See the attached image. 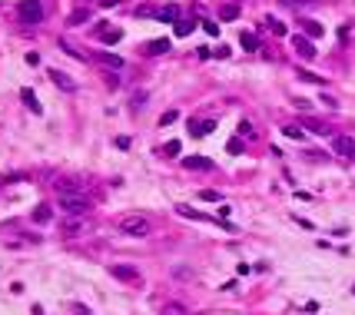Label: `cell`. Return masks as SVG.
I'll return each mask as SVG.
<instances>
[{"instance_id": "6da1fadb", "label": "cell", "mask_w": 355, "mask_h": 315, "mask_svg": "<svg viewBox=\"0 0 355 315\" xmlns=\"http://www.w3.org/2000/svg\"><path fill=\"white\" fill-rule=\"evenodd\" d=\"M56 203L64 213H73V216H87L90 213V199L80 193L77 186L73 189H56Z\"/></svg>"}, {"instance_id": "7a4b0ae2", "label": "cell", "mask_w": 355, "mask_h": 315, "mask_svg": "<svg viewBox=\"0 0 355 315\" xmlns=\"http://www.w3.org/2000/svg\"><path fill=\"white\" fill-rule=\"evenodd\" d=\"M17 17H20L24 24H40V20H43V4H40V0H20V4H17Z\"/></svg>"}, {"instance_id": "3957f363", "label": "cell", "mask_w": 355, "mask_h": 315, "mask_svg": "<svg viewBox=\"0 0 355 315\" xmlns=\"http://www.w3.org/2000/svg\"><path fill=\"white\" fill-rule=\"evenodd\" d=\"M120 229H123L127 236H146V232H150V219H146V216H123V219H120Z\"/></svg>"}, {"instance_id": "277c9868", "label": "cell", "mask_w": 355, "mask_h": 315, "mask_svg": "<svg viewBox=\"0 0 355 315\" xmlns=\"http://www.w3.org/2000/svg\"><path fill=\"white\" fill-rule=\"evenodd\" d=\"M332 150L339 153V156L355 159V140H352V136H345V133H339L335 140H332Z\"/></svg>"}, {"instance_id": "5b68a950", "label": "cell", "mask_w": 355, "mask_h": 315, "mask_svg": "<svg viewBox=\"0 0 355 315\" xmlns=\"http://www.w3.org/2000/svg\"><path fill=\"white\" fill-rule=\"evenodd\" d=\"M110 276L120 282H140V269L136 266H110Z\"/></svg>"}, {"instance_id": "8992f818", "label": "cell", "mask_w": 355, "mask_h": 315, "mask_svg": "<svg viewBox=\"0 0 355 315\" xmlns=\"http://www.w3.org/2000/svg\"><path fill=\"white\" fill-rule=\"evenodd\" d=\"M120 37H123V30L113 24H96V40H103V43H120Z\"/></svg>"}, {"instance_id": "52a82bcc", "label": "cell", "mask_w": 355, "mask_h": 315, "mask_svg": "<svg viewBox=\"0 0 355 315\" xmlns=\"http://www.w3.org/2000/svg\"><path fill=\"white\" fill-rule=\"evenodd\" d=\"M292 43H295V53H299L302 60H316V56H319V53H316V43H312L309 37H302V33L292 40Z\"/></svg>"}, {"instance_id": "ba28073f", "label": "cell", "mask_w": 355, "mask_h": 315, "mask_svg": "<svg viewBox=\"0 0 355 315\" xmlns=\"http://www.w3.org/2000/svg\"><path fill=\"white\" fill-rule=\"evenodd\" d=\"M216 130V119H190V133L193 136H209Z\"/></svg>"}, {"instance_id": "9c48e42d", "label": "cell", "mask_w": 355, "mask_h": 315, "mask_svg": "<svg viewBox=\"0 0 355 315\" xmlns=\"http://www.w3.org/2000/svg\"><path fill=\"white\" fill-rule=\"evenodd\" d=\"M83 219H87V216H73V213H64V232H80V229H83Z\"/></svg>"}, {"instance_id": "30bf717a", "label": "cell", "mask_w": 355, "mask_h": 315, "mask_svg": "<svg viewBox=\"0 0 355 315\" xmlns=\"http://www.w3.org/2000/svg\"><path fill=\"white\" fill-rule=\"evenodd\" d=\"M156 17H159V20H166V24H169V20L180 24V7H176V4H166V7L156 10Z\"/></svg>"}, {"instance_id": "8fae6325", "label": "cell", "mask_w": 355, "mask_h": 315, "mask_svg": "<svg viewBox=\"0 0 355 315\" xmlns=\"http://www.w3.org/2000/svg\"><path fill=\"white\" fill-rule=\"evenodd\" d=\"M30 216H33V222H40V226H43V222H50V219H53V209H50V203H40Z\"/></svg>"}, {"instance_id": "7c38bea8", "label": "cell", "mask_w": 355, "mask_h": 315, "mask_svg": "<svg viewBox=\"0 0 355 315\" xmlns=\"http://www.w3.org/2000/svg\"><path fill=\"white\" fill-rule=\"evenodd\" d=\"M299 27H302V30H306V37H309V40H319V37H322V33H325L319 20H302Z\"/></svg>"}, {"instance_id": "4fadbf2b", "label": "cell", "mask_w": 355, "mask_h": 315, "mask_svg": "<svg viewBox=\"0 0 355 315\" xmlns=\"http://www.w3.org/2000/svg\"><path fill=\"white\" fill-rule=\"evenodd\" d=\"M50 80H53V83H56L60 90H77V83H73V80L67 77V73H60V70H50Z\"/></svg>"}, {"instance_id": "5bb4252c", "label": "cell", "mask_w": 355, "mask_h": 315, "mask_svg": "<svg viewBox=\"0 0 355 315\" xmlns=\"http://www.w3.org/2000/svg\"><path fill=\"white\" fill-rule=\"evenodd\" d=\"M183 166H186V169H213V163H209L206 156H186Z\"/></svg>"}, {"instance_id": "9a60e30c", "label": "cell", "mask_w": 355, "mask_h": 315, "mask_svg": "<svg viewBox=\"0 0 355 315\" xmlns=\"http://www.w3.org/2000/svg\"><path fill=\"white\" fill-rule=\"evenodd\" d=\"M302 130H312V133H322V136H329L325 123H322V119H316V116H306V119H302Z\"/></svg>"}, {"instance_id": "2e32d148", "label": "cell", "mask_w": 355, "mask_h": 315, "mask_svg": "<svg viewBox=\"0 0 355 315\" xmlns=\"http://www.w3.org/2000/svg\"><path fill=\"white\" fill-rule=\"evenodd\" d=\"M166 50H169V40H150V43H146V53L150 56H159V53H166Z\"/></svg>"}, {"instance_id": "e0dca14e", "label": "cell", "mask_w": 355, "mask_h": 315, "mask_svg": "<svg viewBox=\"0 0 355 315\" xmlns=\"http://www.w3.org/2000/svg\"><path fill=\"white\" fill-rule=\"evenodd\" d=\"M96 60H100L103 67H110V70H120V67H123V56H116V53H100Z\"/></svg>"}, {"instance_id": "ac0fdd59", "label": "cell", "mask_w": 355, "mask_h": 315, "mask_svg": "<svg viewBox=\"0 0 355 315\" xmlns=\"http://www.w3.org/2000/svg\"><path fill=\"white\" fill-rule=\"evenodd\" d=\"M20 100L27 103V110H30V113H40V100L33 96V90H20Z\"/></svg>"}, {"instance_id": "d6986e66", "label": "cell", "mask_w": 355, "mask_h": 315, "mask_svg": "<svg viewBox=\"0 0 355 315\" xmlns=\"http://www.w3.org/2000/svg\"><path fill=\"white\" fill-rule=\"evenodd\" d=\"M87 20H90V10H73L67 17V27H80V24H87Z\"/></svg>"}, {"instance_id": "ffe728a7", "label": "cell", "mask_w": 355, "mask_h": 315, "mask_svg": "<svg viewBox=\"0 0 355 315\" xmlns=\"http://www.w3.org/2000/svg\"><path fill=\"white\" fill-rule=\"evenodd\" d=\"M163 315H190V312H186V305H183V302H166V305H163Z\"/></svg>"}, {"instance_id": "44dd1931", "label": "cell", "mask_w": 355, "mask_h": 315, "mask_svg": "<svg viewBox=\"0 0 355 315\" xmlns=\"http://www.w3.org/2000/svg\"><path fill=\"white\" fill-rule=\"evenodd\" d=\"M176 213H180L183 219H206V216H203V213H196L193 206H176Z\"/></svg>"}, {"instance_id": "7402d4cb", "label": "cell", "mask_w": 355, "mask_h": 315, "mask_svg": "<svg viewBox=\"0 0 355 315\" xmlns=\"http://www.w3.org/2000/svg\"><path fill=\"white\" fill-rule=\"evenodd\" d=\"M282 133L289 136V140H302V136H306V130H302V126H295V123H289V126H282Z\"/></svg>"}, {"instance_id": "603a6c76", "label": "cell", "mask_w": 355, "mask_h": 315, "mask_svg": "<svg viewBox=\"0 0 355 315\" xmlns=\"http://www.w3.org/2000/svg\"><path fill=\"white\" fill-rule=\"evenodd\" d=\"M193 27H196L193 20H180V24H176V37H190V33H193Z\"/></svg>"}, {"instance_id": "cb8c5ba5", "label": "cell", "mask_w": 355, "mask_h": 315, "mask_svg": "<svg viewBox=\"0 0 355 315\" xmlns=\"http://www.w3.org/2000/svg\"><path fill=\"white\" fill-rule=\"evenodd\" d=\"M266 24H269V30H272V33H276V37H285V27H282V24H279V20H276V17H269V20H266Z\"/></svg>"}, {"instance_id": "d4e9b609", "label": "cell", "mask_w": 355, "mask_h": 315, "mask_svg": "<svg viewBox=\"0 0 355 315\" xmlns=\"http://www.w3.org/2000/svg\"><path fill=\"white\" fill-rule=\"evenodd\" d=\"M236 17H239L236 4H226V7H222V20H236Z\"/></svg>"}, {"instance_id": "484cf974", "label": "cell", "mask_w": 355, "mask_h": 315, "mask_svg": "<svg viewBox=\"0 0 355 315\" xmlns=\"http://www.w3.org/2000/svg\"><path fill=\"white\" fill-rule=\"evenodd\" d=\"M176 119H180V113L169 110V113H163V116H159V126H169V123H176Z\"/></svg>"}, {"instance_id": "4316f807", "label": "cell", "mask_w": 355, "mask_h": 315, "mask_svg": "<svg viewBox=\"0 0 355 315\" xmlns=\"http://www.w3.org/2000/svg\"><path fill=\"white\" fill-rule=\"evenodd\" d=\"M243 47L246 50H256V47H259V40H256L253 33H243Z\"/></svg>"}, {"instance_id": "83f0119b", "label": "cell", "mask_w": 355, "mask_h": 315, "mask_svg": "<svg viewBox=\"0 0 355 315\" xmlns=\"http://www.w3.org/2000/svg\"><path fill=\"white\" fill-rule=\"evenodd\" d=\"M299 80H306V83H325L322 77H316V73H306V70H299Z\"/></svg>"}, {"instance_id": "f1b7e54d", "label": "cell", "mask_w": 355, "mask_h": 315, "mask_svg": "<svg viewBox=\"0 0 355 315\" xmlns=\"http://www.w3.org/2000/svg\"><path fill=\"white\" fill-rule=\"evenodd\" d=\"M239 133H243V136H249V140H253V136H256V130H253V123H239Z\"/></svg>"}, {"instance_id": "f546056e", "label": "cell", "mask_w": 355, "mask_h": 315, "mask_svg": "<svg viewBox=\"0 0 355 315\" xmlns=\"http://www.w3.org/2000/svg\"><path fill=\"white\" fill-rule=\"evenodd\" d=\"M203 30H206V33H209V37H216V33H219V27H216V24H213V20H203Z\"/></svg>"}, {"instance_id": "4dcf8cb0", "label": "cell", "mask_w": 355, "mask_h": 315, "mask_svg": "<svg viewBox=\"0 0 355 315\" xmlns=\"http://www.w3.org/2000/svg\"><path fill=\"white\" fill-rule=\"evenodd\" d=\"M166 153H169V156H180V143L169 140V143H166Z\"/></svg>"}, {"instance_id": "1f68e13d", "label": "cell", "mask_w": 355, "mask_h": 315, "mask_svg": "<svg viewBox=\"0 0 355 315\" xmlns=\"http://www.w3.org/2000/svg\"><path fill=\"white\" fill-rule=\"evenodd\" d=\"M199 196H203V199H209V203H216V199H219V193H213V189H203Z\"/></svg>"}, {"instance_id": "d6a6232c", "label": "cell", "mask_w": 355, "mask_h": 315, "mask_svg": "<svg viewBox=\"0 0 355 315\" xmlns=\"http://www.w3.org/2000/svg\"><path fill=\"white\" fill-rule=\"evenodd\" d=\"M229 153H243V140H229Z\"/></svg>"}, {"instance_id": "836d02e7", "label": "cell", "mask_w": 355, "mask_h": 315, "mask_svg": "<svg viewBox=\"0 0 355 315\" xmlns=\"http://www.w3.org/2000/svg\"><path fill=\"white\" fill-rule=\"evenodd\" d=\"M103 7H113V4H120V0H100Z\"/></svg>"}, {"instance_id": "e575fe53", "label": "cell", "mask_w": 355, "mask_h": 315, "mask_svg": "<svg viewBox=\"0 0 355 315\" xmlns=\"http://www.w3.org/2000/svg\"><path fill=\"white\" fill-rule=\"evenodd\" d=\"M282 4H306V0H282Z\"/></svg>"}, {"instance_id": "d590c367", "label": "cell", "mask_w": 355, "mask_h": 315, "mask_svg": "<svg viewBox=\"0 0 355 315\" xmlns=\"http://www.w3.org/2000/svg\"><path fill=\"white\" fill-rule=\"evenodd\" d=\"M352 292H355V285H352Z\"/></svg>"}, {"instance_id": "8d00e7d4", "label": "cell", "mask_w": 355, "mask_h": 315, "mask_svg": "<svg viewBox=\"0 0 355 315\" xmlns=\"http://www.w3.org/2000/svg\"><path fill=\"white\" fill-rule=\"evenodd\" d=\"M87 4H90V0H87Z\"/></svg>"}]
</instances>
